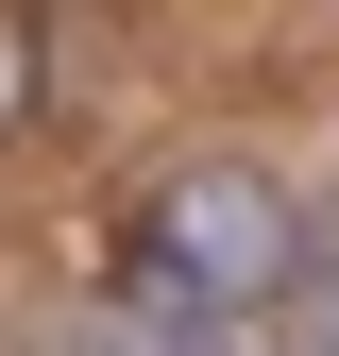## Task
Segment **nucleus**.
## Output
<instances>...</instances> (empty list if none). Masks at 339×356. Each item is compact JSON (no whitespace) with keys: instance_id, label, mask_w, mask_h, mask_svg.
<instances>
[{"instance_id":"obj_2","label":"nucleus","mask_w":339,"mask_h":356,"mask_svg":"<svg viewBox=\"0 0 339 356\" xmlns=\"http://www.w3.org/2000/svg\"><path fill=\"white\" fill-rule=\"evenodd\" d=\"M51 356H153V339H136V323H119V305H102V323H68Z\"/></svg>"},{"instance_id":"obj_1","label":"nucleus","mask_w":339,"mask_h":356,"mask_svg":"<svg viewBox=\"0 0 339 356\" xmlns=\"http://www.w3.org/2000/svg\"><path fill=\"white\" fill-rule=\"evenodd\" d=\"M34 119V17H0V136Z\"/></svg>"},{"instance_id":"obj_3","label":"nucleus","mask_w":339,"mask_h":356,"mask_svg":"<svg viewBox=\"0 0 339 356\" xmlns=\"http://www.w3.org/2000/svg\"><path fill=\"white\" fill-rule=\"evenodd\" d=\"M288 356H339V323H322V339H288Z\"/></svg>"}]
</instances>
